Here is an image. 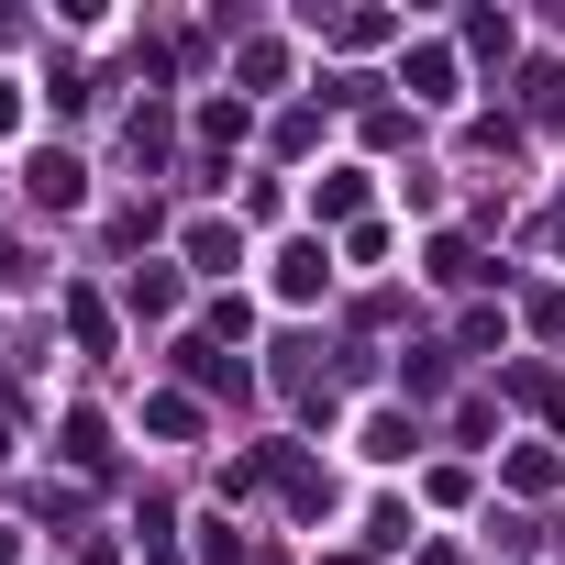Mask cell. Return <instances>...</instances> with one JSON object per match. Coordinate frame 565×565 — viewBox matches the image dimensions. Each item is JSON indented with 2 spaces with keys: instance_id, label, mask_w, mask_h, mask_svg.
I'll use <instances>...</instances> for the list:
<instances>
[{
  "instance_id": "6da1fadb",
  "label": "cell",
  "mask_w": 565,
  "mask_h": 565,
  "mask_svg": "<svg viewBox=\"0 0 565 565\" xmlns=\"http://www.w3.org/2000/svg\"><path fill=\"white\" fill-rule=\"evenodd\" d=\"M34 200H56V211H78V156H34Z\"/></svg>"
},
{
  "instance_id": "7a4b0ae2",
  "label": "cell",
  "mask_w": 565,
  "mask_h": 565,
  "mask_svg": "<svg viewBox=\"0 0 565 565\" xmlns=\"http://www.w3.org/2000/svg\"><path fill=\"white\" fill-rule=\"evenodd\" d=\"M277 289L311 300V289H322V244H289V255H277Z\"/></svg>"
}]
</instances>
